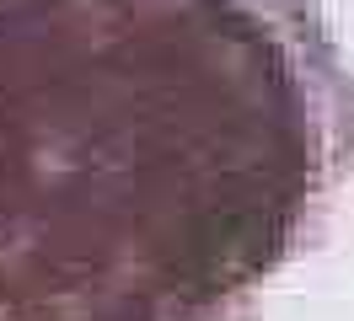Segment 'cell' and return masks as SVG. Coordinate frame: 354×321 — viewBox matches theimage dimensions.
I'll return each instance as SVG.
<instances>
[{
  "label": "cell",
  "mask_w": 354,
  "mask_h": 321,
  "mask_svg": "<svg viewBox=\"0 0 354 321\" xmlns=\"http://www.w3.org/2000/svg\"><path fill=\"white\" fill-rule=\"evenodd\" d=\"M349 177L317 0H0V321H258Z\"/></svg>",
  "instance_id": "1"
}]
</instances>
